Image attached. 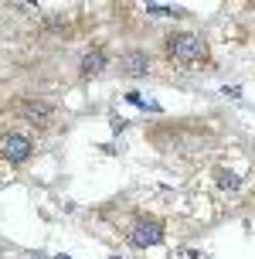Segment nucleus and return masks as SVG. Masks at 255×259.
<instances>
[{
    "label": "nucleus",
    "instance_id": "obj_1",
    "mask_svg": "<svg viewBox=\"0 0 255 259\" xmlns=\"http://www.w3.org/2000/svg\"><path fill=\"white\" fill-rule=\"evenodd\" d=\"M164 58L177 68H211V48L197 31H170L164 38Z\"/></svg>",
    "mask_w": 255,
    "mask_h": 259
},
{
    "label": "nucleus",
    "instance_id": "obj_2",
    "mask_svg": "<svg viewBox=\"0 0 255 259\" xmlns=\"http://www.w3.org/2000/svg\"><path fill=\"white\" fill-rule=\"evenodd\" d=\"M7 113L34 130H48L55 123V116H58V106L51 99H41V96H17V99L7 103Z\"/></svg>",
    "mask_w": 255,
    "mask_h": 259
},
{
    "label": "nucleus",
    "instance_id": "obj_3",
    "mask_svg": "<svg viewBox=\"0 0 255 259\" xmlns=\"http://www.w3.org/2000/svg\"><path fill=\"white\" fill-rule=\"evenodd\" d=\"M167 239V225L157 215H136L126 229V242L133 249H153Z\"/></svg>",
    "mask_w": 255,
    "mask_h": 259
},
{
    "label": "nucleus",
    "instance_id": "obj_4",
    "mask_svg": "<svg viewBox=\"0 0 255 259\" xmlns=\"http://www.w3.org/2000/svg\"><path fill=\"white\" fill-rule=\"evenodd\" d=\"M34 157V140L24 130H0V160H7L11 167H24Z\"/></svg>",
    "mask_w": 255,
    "mask_h": 259
},
{
    "label": "nucleus",
    "instance_id": "obj_5",
    "mask_svg": "<svg viewBox=\"0 0 255 259\" xmlns=\"http://www.w3.org/2000/svg\"><path fill=\"white\" fill-rule=\"evenodd\" d=\"M153 72V55L146 48H126L119 55V75L129 78V82H140Z\"/></svg>",
    "mask_w": 255,
    "mask_h": 259
},
{
    "label": "nucleus",
    "instance_id": "obj_6",
    "mask_svg": "<svg viewBox=\"0 0 255 259\" xmlns=\"http://www.w3.org/2000/svg\"><path fill=\"white\" fill-rule=\"evenodd\" d=\"M109 65H113L109 52H106L102 45H89L85 52L78 55V78H82V82H92V78L106 75V72H109Z\"/></svg>",
    "mask_w": 255,
    "mask_h": 259
},
{
    "label": "nucleus",
    "instance_id": "obj_7",
    "mask_svg": "<svg viewBox=\"0 0 255 259\" xmlns=\"http://www.w3.org/2000/svg\"><path fill=\"white\" fill-rule=\"evenodd\" d=\"M215 181H218L221 191H238V188H242V178H238L235 170H228V167H218L215 170Z\"/></svg>",
    "mask_w": 255,
    "mask_h": 259
},
{
    "label": "nucleus",
    "instance_id": "obj_8",
    "mask_svg": "<svg viewBox=\"0 0 255 259\" xmlns=\"http://www.w3.org/2000/svg\"><path fill=\"white\" fill-rule=\"evenodd\" d=\"M55 259H72V256H65V252H58V256H55Z\"/></svg>",
    "mask_w": 255,
    "mask_h": 259
},
{
    "label": "nucleus",
    "instance_id": "obj_9",
    "mask_svg": "<svg viewBox=\"0 0 255 259\" xmlns=\"http://www.w3.org/2000/svg\"><path fill=\"white\" fill-rule=\"evenodd\" d=\"M109 259H123V256H109Z\"/></svg>",
    "mask_w": 255,
    "mask_h": 259
},
{
    "label": "nucleus",
    "instance_id": "obj_10",
    "mask_svg": "<svg viewBox=\"0 0 255 259\" xmlns=\"http://www.w3.org/2000/svg\"><path fill=\"white\" fill-rule=\"evenodd\" d=\"M34 259H48V256H34Z\"/></svg>",
    "mask_w": 255,
    "mask_h": 259
},
{
    "label": "nucleus",
    "instance_id": "obj_11",
    "mask_svg": "<svg viewBox=\"0 0 255 259\" xmlns=\"http://www.w3.org/2000/svg\"><path fill=\"white\" fill-rule=\"evenodd\" d=\"M27 4H38V0H27Z\"/></svg>",
    "mask_w": 255,
    "mask_h": 259
}]
</instances>
